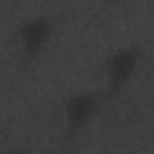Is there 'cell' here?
<instances>
[{
  "label": "cell",
  "mask_w": 154,
  "mask_h": 154,
  "mask_svg": "<svg viewBox=\"0 0 154 154\" xmlns=\"http://www.w3.org/2000/svg\"><path fill=\"white\" fill-rule=\"evenodd\" d=\"M143 53L137 45H126L111 51L101 63L103 101L118 99L130 85L141 65Z\"/></svg>",
  "instance_id": "cell-1"
},
{
  "label": "cell",
  "mask_w": 154,
  "mask_h": 154,
  "mask_svg": "<svg viewBox=\"0 0 154 154\" xmlns=\"http://www.w3.org/2000/svg\"><path fill=\"white\" fill-rule=\"evenodd\" d=\"M54 20L48 14H32L19 22L14 31L19 64L31 66L48 47L54 35Z\"/></svg>",
  "instance_id": "cell-2"
},
{
  "label": "cell",
  "mask_w": 154,
  "mask_h": 154,
  "mask_svg": "<svg viewBox=\"0 0 154 154\" xmlns=\"http://www.w3.org/2000/svg\"><path fill=\"white\" fill-rule=\"evenodd\" d=\"M103 102L100 90H79L71 93L63 101L64 141L73 143L94 122L101 103Z\"/></svg>",
  "instance_id": "cell-3"
},
{
  "label": "cell",
  "mask_w": 154,
  "mask_h": 154,
  "mask_svg": "<svg viewBox=\"0 0 154 154\" xmlns=\"http://www.w3.org/2000/svg\"><path fill=\"white\" fill-rule=\"evenodd\" d=\"M4 154H32V152L25 147H16V148H12L5 152Z\"/></svg>",
  "instance_id": "cell-4"
}]
</instances>
